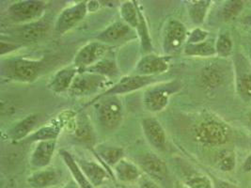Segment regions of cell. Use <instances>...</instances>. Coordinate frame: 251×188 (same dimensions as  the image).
<instances>
[{
    "label": "cell",
    "mask_w": 251,
    "mask_h": 188,
    "mask_svg": "<svg viewBox=\"0 0 251 188\" xmlns=\"http://www.w3.org/2000/svg\"><path fill=\"white\" fill-rule=\"evenodd\" d=\"M93 104H95L97 121L103 130L113 132L121 126L125 109L119 96L103 97Z\"/></svg>",
    "instance_id": "6da1fadb"
},
{
    "label": "cell",
    "mask_w": 251,
    "mask_h": 188,
    "mask_svg": "<svg viewBox=\"0 0 251 188\" xmlns=\"http://www.w3.org/2000/svg\"><path fill=\"white\" fill-rule=\"evenodd\" d=\"M43 62L37 59L26 58H12L7 59L3 64V74L16 82L31 83L41 73Z\"/></svg>",
    "instance_id": "7a4b0ae2"
},
{
    "label": "cell",
    "mask_w": 251,
    "mask_h": 188,
    "mask_svg": "<svg viewBox=\"0 0 251 188\" xmlns=\"http://www.w3.org/2000/svg\"><path fill=\"white\" fill-rule=\"evenodd\" d=\"M180 89L181 84L178 81L152 85L144 93L143 106L151 113H159L169 106L172 95L178 93Z\"/></svg>",
    "instance_id": "3957f363"
},
{
    "label": "cell",
    "mask_w": 251,
    "mask_h": 188,
    "mask_svg": "<svg viewBox=\"0 0 251 188\" xmlns=\"http://www.w3.org/2000/svg\"><path fill=\"white\" fill-rule=\"evenodd\" d=\"M196 139L206 146H221L226 144L230 132L228 126L215 118H207L201 121L195 130Z\"/></svg>",
    "instance_id": "277c9868"
},
{
    "label": "cell",
    "mask_w": 251,
    "mask_h": 188,
    "mask_svg": "<svg viewBox=\"0 0 251 188\" xmlns=\"http://www.w3.org/2000/svg\"><path fill=\"white\" fill-rule=\"evenodd\" d=\"M107 87H112L110 79L99 74L80 70L68 93L74 97H87L100 94Z\"/></svg>",
    "instance_id": "5b68a950"
},
{
    "label": "cell",
    "mask_w": 251,
    "mask_h": 188,
    "mask_svg": "<svg viewBox=\"0 0 251 188\" xmlns=\"http://www.w3.org/2000/svg\"><path fill=\"white\" fill-rule=\"evenodd\" d=\"M157 79L155 76H142V75H128L123 77L120 81L112 85V87L108 88L104 93L97 95L95 98L92 99V103L93 104L99 99L107 97V96H119L123 94H129L141 90L145 87L152 86L157 83Z\"/></svg>",
    "instance_id": "8992f818"
},
{
    "label": "cell",
    "mask_w": 251,
    "mask_h": 188,
    "mask_svg": "<svg viewBox=\"0 0 251 188\" xmlns=\"http://www.w3.org/2000/svg\"><path fill=\"white\" fill-rule=\"evenodd\" d=\"M187 37L184 24L177 19H170L163 30L162 48L165 55L172 56L177 54L185 46Z\"/></svg>",
    "instance_id": "52a82bcc"
},
{
    "label": "cell",
    "mask_w": 251,
    "mask_h": 188,
    "mask_svg": "<svg viewBox=\"0 0 251 188\" xmlns=\"http://www.w3.org/2000/svg\"><path fill=\"white\" fill-rule=\"evenodd\" d=\"M46 4L38 0H21L12 4L8 9L9 17L19 24L32 23L39 21L45 13Z\"/></svg>",
    "instance_id": "ba28073f"
},
{
    "label": "cell",
    "mask_w": 251,
    "mask_h": 188,
    "mask_svg": "<svg viewBox=\"0 0 251 188\" xmlns=\"http://www.w3.org/2000/svg\"><path fill=\"white\" fill-rule=\"evenodd\" d=\"M235 88L240 98L249 103L251 101V64L248 57L237 54L234 59Z\"/></svg>",
    "instance_id": "9c48e42d"
},
{
    "label": "cell",
    "mask_w": 251,
    "mask_h": 188,
    "mask_svg": "<svg viewBox=\"0 0 251 188\" xmlns=\"http://www.w3.org/2000/svg\"><path fill=\"white\" fill-rule=\"evenodd\" d=\"M88 2L81 1L64 9L57 17L55 30L58 34H64L81 22L87 15Z\"/></svg>",
    "instance_id": "30bf717a"
},
{
    "label": "cell",
    "mask_w": 251,
    "mask_h": 188,
    "mask_svg": "<svg viewBox=\"0 0 251 188\" xmlns=\"http://www.w3.org/2000/svg\"><path fill=\"white\" fill-rule=\"evenodd\" d=\"M110 47L101 42H92L80 48L74 59V64L79 70L91 67L103 59Z\"/></svg>",
    "instance_id": "8fae6325"
},
{
    "label": "cell",
    "mask_w": 251,
    "mask_h": 188,
    "mask_svg": "<svg viewBox=\"0 0 251 188\" xmlns=\"http://www.w3.org/2000/svg\"><path fill=\"white\" fill-rule=\"evenodd\" d=\"M170 69V62L166 57H161L152 53L144 55L138 60L135 68L136 74L142 76H156Z\"/></svg>",
    "instance_id": "7c38bea8"
},
{
    "label": "cell",
    "mask_w": 251,
    "mask_h": 188,
    "mask_svg": "<svg viewBox=\"0 0 251 188\" xmlns=\"http://www.w3.org/2000/svg\"><path fill=\"white\" fill-rule=\"evenodd\" d=\"M141 125L149 143L156 150H164L167 144V135L159 120L154 118H146L142 120Z\"/></svg>",
    "instance_id": "4fadbf2b"
},
{
    "label": "cell",
    "mask_w": 251,
    "mask_h": 188,
    "mask_svg": "<svg viewBox=\"0 0 251 188\" xmlns=\"http://www.w3.org/2000/svg\"><path fill=\"white\" fill-rule=\"evenodd\" d=\"M57 141L37 142L34 150L30 155L29 164L37 169L46 168L51 163L57 148Z\"/></svg>",
    "instance_id": "5bb4252c"
},
{
    "label": "cell",
    "mask_w": 251,
    "mask_h": 188,
    "mask_svg": "<svg viewBox=\"0 0 251 188\" xmlns=\"http://www.w3.org/2000/svg\"><path fill=\"white\" fill-rule=\"evenodd\" d=\"M48 24L42 21L24 24L13 30V36L20 42L33 44L42 40L48 31Z\"/></svg>",
    "instance_id": "9a60e30c"
},
{
    "label": "cell",
    "mask_w": 251,
    "mask_h": 188,
    "mask_svg": "<svg viewBox=\"0 0 251 188\" xmlns=\"http://www.w3.org/2000/svg\"><path fill=\"white\" fill-rule=\"evenodd\" d=\"M79 70L75 65L61 68L51 77L48 83V89L55 94H63L69 92Z\"/></svg>",
    "instance_id": "2e32d148"
},
{
    "label": "cell",
    "mask_w": 251,
    "mask_h": 188,
    "mask_svg": "<svg viewBox=\"0 0 251 188\" xmlns=\"http://www.w3.org/2000/svg\"><path fill=\"white\" fill-rule=\"evenodd\" d=\"M140 167L147 176L154 181H162L168 177L167 164L155 153H147L140 160Z\"/></svg>",
    "instance_id": "e0dca14e"
},
{
    "label": "cell",
    "mask_w": 251,
    "mask_h": 188,
    "mask_svg": "<svg viewBox=\"0 0 251 188\" xmlns=\"http://www.w3.org/2000/svg\"><path fill=\"white\" fill-rule=\"evenodd\" d=\"M60 174L54 167L37 169L26 179L27 185L31 188H50L59 183Z\"/></svg>",
    "instance_id": "ac0fdd59"
},
{
    "label": "cell",
    "mask_w": 251,
    "mask_h": 188,
    "mask_svg": "<svg viewBox=\"0 0 251 188\" xmlns=\"http://www.w3.org/2000/svg\"><path fill=\"white\" fill-rule=\"evenodd\" d=\"M77 164L84 172V174L91 181L94 188H99L103 186L111 174L108 169H106L102 164L90 160L75 159Z\"/></svg>",
    "instance_id": "d6986e66"
},
{
    "label": "cell",
    "mask_w": 251,
    "mask_h": 188,
    "mask_svg": "<svg viewBox=\"0 0 251 188\" xmlns=\"http://www.w3.org/2000/svg\"><path fill=\"white\" fill-rule=\"evenodd\" d=\"M133 33V28L124 21H118L108 25L96 37L98 42L107 46L120 43Z\"/></svg>",
    "instance_id": "ffe728a7"
},
{
    "label": "cell",
    "mask_w": 251,
    "mask_h": 188,
    "mask_svg": "<svg viewBox=\"0 0 251 188\" xmlns=\"http://www.w3.org/2000/svg\"><path fill=\"white\" fill-rule=\"evenodd\" d=\"M113 176L121 183L130 184L139 181L141 172L137 164L124 158L113 166Z\"/></svg>",
    "instance_id": "44dd1931"
},
{
    "label": "cell",
    "mask_w": 251,
    "mask_h": 188,
    "mask_svg": "<svg viewBox=\"0 0 251 188\" xmlns=\"http://www.w3.org/2000/svg\"><path fill=\"white\" fill-rule=\"evenodd\" d=\"M63 129V124L58 118L52 122L40 127L34 131L25 141L27 142H40V141H57L61 131Z\"/></svg>",
    "instance_id": "7402d4cb"
},
{
    "label": "cell",
    "mask_w": 251,
    "mask_h": 188,
    "mask_svg": "<svg viewBox=\"0 0 251 188\" xmlns=\"http://www.w3.org/2000/svg\"><path fill=\"white\" fill-rule=\"evenodd\" d=\"M60 156L67 166L71 175L73 176L74 181L78 185L80 188H95L93 187L91 181L84 174L82 169L80 168L75 158L66 150L60 151Z\"/></svg>",
    "instance_id": "603a6c76"
},
{
    "label": "cell",
    "mask_w": 251,
    "mask_h": 188,
    "mask_svg": "<svg viewBox=\"0 0 251 188\" xmlns=\"http://www.w3.org/2000/svg\"><path fill=\"white\" fill-rule=\"evenodd\" d=\"M38 114H30L28 116L18 121L11 131L10 138L12 141H20L26 140L34 131L35 126L39 121Z\"/></svg>",
    "instance_id": "cb8c5ba5"
},
{
    "label": "cell",
    "mask_w": 251,
    "mask_h": 188,
    "mask_svg": "<svg viewBox=\"0 0 251 188\" xmlns=\"http://www.w3.org/2000/svg\"><path fill=\"white\" fill-rule=\"evenodd\" d=\"M183 54L188 57L201 58L216 56V41L214 39H207L201 43L185 45L183 47Z\"/></svg>",
    "instance_id": "d4e9b609"
},
{
    "label": "cell",
    "mask_w": 251,
    "mask_h": 188,
    "mask_svg": "<svg viewBox=\"0 0 251 188\" xmlns=\"http://www.w3.org/2000/svg\"><path fill=\"white\" fill-rule=\"evenodd\" d=\"M212 3L213 2L209 0H197L188 2V15L195 24H201L205 21L207 13L212 6Z\"/></svg>",
    "instance_id": "484cf974"
},
{
    "label": "cell",
    "mask_w": 251,
    "mask_h": 188,
    "mask_svg": "<svg viewBox=\"0 0 251 188\" xmlns=\"http://www.w3.org/2000/svg\"><path fill=\"white\" fill-rule=\"evenodd\" d=\"M82 70H86V71L92 72L95 74H99V75L104 76L108 79L115 77L119 74V68H118L116 61L113 59H104V58L91 67H88Z\"/></svg>",
    "instance_id": "4316f807"
},
{
    "label": "cell",
    "mask_w": 251,
    "mask_h": 188,
    "mask_svg": "<svg viewBox=\"0 0 251 188\" xmlns=\"http://www.w3.org/2000/svg\"><path fill=\"white\" fill-rule=\"evenodd\" d=\"M137 36L140 41V49L141 52L145 55L151 54L152 52V43L151 38L149 32L148 24L146 22L144 13L142 12L140 6H139V22L137 27Z\"/></svg>",
    "instance_id": "83f0119b"
},
{
    "label": "cell",
    "mask_w": 251,
    "mask_h": 188,
    "mask_svg": "<svg viewBox=\"0 0 251 188\" xmlns=\"http://www.w3.org/2000/svg\"><path fill=\"white\" fill-rule=\"evenodd\" d=\"M123 21L131 26L133 29H137L139 22V6L135 1H126L120 10Z\"/></svg>",
    "instance_id": "f1b7e54d"
},
{
    "label": "cell",
    "mask_w": 251,
    "mask_h": 188,
    "mask_svg": "<svg viewBox=\"0 0 251 188\" xmlns=\"http://www.w3.org/2000/svg\"><path fill=\"white\" fill-rule=\"evenodd\" d=\"M97 153L103 160L104 164L114 166L122 159H124L125 152L120 147L114 146H99L97 148Z\"/></svg>",
    "instance_id": "f546056e"
},
{
    "label": "cell",
    "mask_w": 251,
    "mask_h": 188,
    "mask_svg": "<svg viewBox=\"0 0 251 188\" xmlns=\"http://www.w3.org/2000/svg\"><path fill=\"white\" fill-rule=\"evenodd\" d=\"M216 51L220 58H228L233 51V41L228 30L221 31L216 40Z\"/></svg>",
    "instance_id": "4dcf8cb0"
},
{
    "label": "cell",
    "mask_w": 251,
    "mask_h": 188,
    "mask_svg": "<svg viewBox=\"0 0 251 188\" xmlns=\"http://www.w3.org/2000/svg\"><path fill=\"white\" fill-rule=\"evenodd\" d=\"M75 135L78 141L85 143H92L94 141L92 126L90 125V122L88 121L86 116H80L76 119Z\"/></svg>",
    "instance_id": "1f68e13d"
},
{
    "label": "cell",
    "mask_w": 251,
    "mask_h": 188,
    "mask_svg": "<svg viewBox=\"0 0 251 188\" xmlns=\"http://www.w3.org/2000/svg\"><path fill=\"white\" fill-rule=\"evenodd\" d=\"M244 10L243 1H228L221 10V16L225 22L234 20Z\"/></svg>",
    "instance_id": "d6a6232c"
},
{
    "label": "cell",
    "mask_w": 251,
    "mask_h": 188,
    "mask_svg": "<svg viewBox=\"0 0 251 188\" xmlns=\"http://www.w3.org/2000/svg\"><path fill=\"white\" fill-rule=\"evenodd\" d=\"M184 184L188 188H213V184L209 177L201 173L187 177Z\"/></svg>",
    "instance_id": "836d02e7"
},
{
    "label": "cell",
    "mask_w": 251,
    "mask_h": 188,
    "mask_svg": "<svg viewBox=\"0 0 251 188\" xmlns=\"http://www.w3.org/2000/svg\"><path fill=\"white\" fill-rule=\"evenodd\" d=\"M202 80L210 87H216L223 81V72L217 67H209L203 71Z\"/></svg>",
    "instance_id": "e575fe53"
},
{
    "label": "cell",
    "mask_w": 251,
    "mask_h": 188,
    "mask_svg": "<svg viewBox=\"0 0 251 188\" xmlns=\"http://www.w3.org/2000/svg\"><path fill=\"white\" fill-rule=\"evenodd\" d=\"M218 167L222 171H231L234 169L235 164H236V159L234 153L229 152V151H225L223 153H220L218 156Z\"/></svg>",
    "instance_id": "d590c367"
},
{
    "label": "cell",
    "mask_w": 251,
    "mask_h": 188,
    "mask_svg": "<svg viewBox=\"0 0 251 188\" xmlns=\"http://www.w3.org/2000/svg\"><path fill=\"white\" fill-rule=\"evenodd\" d=\"M208 36H209V32H207L206 30H203L200 27L195 28L194 30H192V32L187 37L185 45H191V44H198V43L204 42L208 39Z\"/></svg>",
    "instance_id": "8d00e7d4"
},
{
    "label": "cell",
    "mask_w": 251,
    "mask_h": 188,
    "mask_svg": "<svg viewBox=\"0 0 251 188\" xmlns=\"http://www.w3.org/2000/svg\"><path fill=\"white\" fill-rule=\"evenodd\" d=\"M21 47H22V45L9 43V42L6 43V42L2 41L1 45H0V54H1L2 57H4L5 55H8L10 53H12V52L18 50Z\"/></svg>",
    "instance_id": "74e56055"
},
{
    "label": "cell",
    "mask_w": 251,
    "mask_h": 188,
    "mask_svg": "<svg viewBox=\"0 0 251 188\" xmlns=\"http://www.w3.org/2000/svg\"><path fill=\"white\" fill-rule=\"evenodd\" d=\"M138 188H160L157 182L147 175L141 176L138 181Z\"/></svg>",
    "instance_id": "f35d334b"
},
{
    "label": "cell",
    "mask_w": 251,
    "mask_h": 188,
    "mask_svg": "<svg viewBox=\"0 0 251 188\" xmlns=\"http://www.w3.org/2000/svg\"><path fill=\"white\" fill-rule=\"evenodd\" d=\"M244 169H245V171H248V172H251V154L247 158V160L245 162Z\"/></svg>",
    "instance_id": "ab89813d"
},
{
    "label": "cell",
    "mask_w": 251,
    "mask_h": 188,
    "mask_svg": "<svg viewBox=\"0 0 251 188\" xmlns=\"http://www.w3.org/2000/svg\"><path fill=\"white\" fill-rule=\"evenodd\" d=\"M62 188H80L78 185L75 181H71L67 183Z\"/></svg>",
    "instance_id": "60d3db41"
},
{
    "label": "cell",
    "mask_w": 251,
    "mask_h": 188,
    "mask_svg": "<svg viewBox=\"0 0 251 188\" xmlns=\"http://www.w3.org/2000/svg\"><path fill=\"white\" fill-rule=\"evenodd\" d=\"M247 125H248V127H249V129L251 132V111L248 114V116H247Z\"/></svg>",
    "instance_id": "b9f144b4"
},
{
    "label": "cell",
    "mask_w": 251,
    "mask_h": 188,
    "mask_svg": "<svg viewBox=\"0 0 251 188\" xmlns=\"http://www.w3.org/2000/svg\"><path fill=\"white\" fill-rule=\"evenodd\" d=\"M248 51H249V59L251 64V43L249 44V47H248Z\"/></svg>",
    "instance_id": "7bdbcfd3"
},
{
    "label": "cell",
    "mask_w": 251,
    "mask_h": 188,
    "mask_svg": "<svg viewBox=\"0 0 251 188\" xmlns=\"http://www.w3.org/2000/svg\"><path fill=\"white\" fill-rule=\"evenodd\" d=\"M175 188H184V187H183L182 184H180L179 182H177L176 185H175Z\"/></svg>",
    "instance_id": "ee69618b"
},
{
    "label": "cell",
    "mask_w": 251,
    "mask_h": 188,
    "mask_svg": "<svg viewBox=\"0 0 251 188\" xmlns=\"http://www.w3.org/2000/svg\"><path fill=\"white\" fill-rule=\"evenodd\" d=\"M6 188H13V187L12 186H9V187H7Z\"/></svg>",
    "instance_id": "f6af8a7d"
},
{
    "label": "cell",
    "mask_w": 251,
    "mask_h": 188,
    "mask_svg": "<svg viewBox=\"0 0 251 188\" xmlns=\"http://www.w3.org/2000/svg\"><path fill=\"white\" fill-rule=\"evenodd\" d=\"M250 33H251V29H250Z\"/></svg>",
    "instance_id": "bcb514c9"
},
{
    "label": "cell",
    "mask_w": 251,
    "mask_h": 188,
    "mask_svg": "<svg viewBox=\"0 0 251 188\" xmlns=\"http://www.w3.org/2000/svg\"></svg>",
    "instance_id": "7dc6e473"
}]
</instances>
